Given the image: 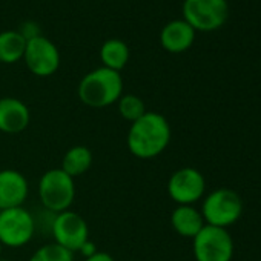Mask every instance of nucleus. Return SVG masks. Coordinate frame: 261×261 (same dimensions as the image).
I'll use <instances>...</instances> for the list:
<instances>
[{"instance_id":"1","label":"nucleus","mask_w":261,"mask_h":261,"mask_svg":"<svg viewBox=\"0 0 261 261\" xmlns=\"http://www.w3.org/2000/svg\"><path fill=\"white\" fill-rule=\"evenodd\" d=\"M172 139V129L165 115L148 111L143 117L130 123L126 136L129 152L140 160H151L163 154Z\"/></svg>"},{"instance_id":"2","label":"nucleus","mask_w":261,"mask_h":261,"mask_svg":"<svg viewBox=\"0 0 261 261\" xmlns=\"http://www.w3.org/2000/svg\"><path fill=\"white\" fill-rule=\"evenodd\" d=\"M77 95L89 108H108L123 95V77L120 72L105 66L95 68L83 75L77 88Z\"/></svg>"},{"instance_id":"3","label":"nucleus","mask_w":261,"mask_h":261,"mask_svg":"<svg viewBox=\"0 0 261 261\" xmlns=\"http://www.w3.org/2000/svg\"><path fill=\"white\" fill-rule=\"evenodd\" d=\"M243 209V198L237 191L218 188L203 197L200 212L206 224L227 229L241 218Z\"/></svg>"},{"instance_id":"4","label":"nucleus","mask_w":261,"mask_h":261,"mask_svg":"<svg viewBox=\"0 0 261 261\" xmlns=\"http://www.w3.org/2000/svg\"><path fill=\"white\" fill-rule=\"evenodd\" d=\"M37 191L42 207L60 214L69 211L75 200V180L60 168H53L42 174Z\"/></svg>"},{"instance_id":"5","label":"nucleus","mask_w":261,"mask_h":261,"mask_svg":"<svg viewBox=\"0 0 261 261\" xmlns=\"http://www.w3.org/2000/svg\"><path fill=\"white\" fill-rule=\"evenodd\" d=\"M235 243L227 229L204 224L192 238V255L195 261H232Z\"/></svg>"},{"instance_id":"6","label":"nucleus","mask_w":261,"mask_h":261,"mask_svg":"<svg viewBox=\"0 0 261 261\" xmlns=\"http://www.w3.org/2000/svg\"><path fill=\"white\" fill-rule=\"evenodd\" d=\"M227 19V0H185L183 2V20L195 31L211 33L220 30Z\"/></svg>"},{"instance_id":"7","label":"nucleus","mask_w":261,"mask_h":261,"mask_svg":"<svg viewBox=\"0 0 261 261\" xmlns=\"http://www.w3.org/2000/svg\"><path fill=\"white\" fill-rule=\"evenodd\" d=\"M34 235V214L25 206L0 211V243L4 247H23L31 243Z\"/></svg>"},{"instance_id":"8","label":"nucleus","mask_w":261,"mask_h":261,"mask_svg":"<svg viewBox=\"0 0 261 261\" xmlns=\"http://www.w3.org/2000/svg\"><path fill=\"white\" fill-rule=\"evenodd\" d=\"M166 191L177 206H194L206 194V178L195 168H180L171 174Z\"/></svg>"},{"instance_id":"9","label":"nucleus","mask_w":261,"mask_h":261,"mask_svg":"<svg viewBox=\"0 0 261 261\" xmlns=\"http://www.w3.org/2000/svg\"><path fill=\"white\" fill-rule=\"evenodd\" d=\"M51 237L54 238V243L75 253L89 240V227L80 214L69 209L56 214Z\"/></svg>"},{"instance_id":"10","label":"nucleus","mask_w":261,"mask_h":261,"mask_svg":"<svg viewBox=\"0 0 261 261\" xmlns=\"http://www.w3.org/2000/svg\"><path fill=\"white\" fill-rule=\"evenodd\" d=\"M23 62L31 74L37 77H51L60 68V51L45 36L27 42Z\"/></svg>"},{"instance_id":"11","label":"nucleus","mask_w":261,"mask_h":261,"mask_svg":"<svg viewBox=\"0 0 261 261\" xmlns=\"http://www.w3.org/2000/svg\"><path fill=\"white\" fill-rule=\"evenodd\" d=\"M28 194L30 183L20 171H0V211L23 206L28 200Z\"/></svg>"},{"instance_id":"12","label":"nucleus","mask_w":261,"mask_h":261,"mask_svg":"<svg viewBox=\"0 0 261 261\" xmlns=\"http://www.w3.org/2000/svg\"><path fill=\"white\" fill-rule=\"evenodd\" d=\"M31 112L27 103L16 97L0 98V133L14 136L30 126Z\"/></svg>"},{"instance_id":"13","label":"nucleus","mask_w":261,"mask_h":261,"mask_svg":"<svg viewBox=\"0 0 261 261\" xmlns=\"http://www.w3.org/2000/svg\"><path fill=\"white\" fill-rule=\"evenodd\" d=\"M195 33L197 31L183 19L172 20L166 23L160 33L162 48L171 54H181L194 45Z\"/></svg>"},{"instance_id":"14","label":"nucleus","mask_w":261,"mask_h":261,"mask_svg":"<svg viewBox=\"0 0 261 261\" xmlns=\"http://www.w3.org/2000/svg\"><path fill=\"white\" fill-rule=\"evenodd\" d=\"M204 224L203 215L195 206H177L171 214V226L183 238L192 240Z\"/></svg>"},{"instance_id":"15","label":"nucleus","mask_w":261,"mask_h":261,"mask_svg":"<svg viewBox=\"0 0 261 261\" xmlns=\"http://www.w3.org/2000/svg\"><path fill=\"white\" fill-rule=\"evenodd\" d=\"M92 160H94L92 152L88 146L75 145L65 152V155L62 159L60 169L65 171L69 177H72L75 180L77 177H82L83 174H86L91 169Z\"/></svg>"},{"instance_id":"16","label":"nucleus","mask_w":261,"mask_h":261,"mask_svg":"<svg viewBox=\"0 0 261 261\" xmlns=\"http://www.w3.org/2000/svg\"><path fill=\"white\" fill-rule=\"evenodd\" d=\"M129 48L120 39H109L100 46L101 66L120 72L129 62Z\"/></svg>"},{"instance_id":"17","label":"nucleus","mask_w":261,"mask_h":261,"mask_svg":"<svg viewBox=\"0 0 261 261\" xmlns=\"http://www.w3.org/2000/svg\"><path fill=\"white\" fill-rule=\"evenodd\" d=\"M27 49V40L19 31H4L0 33V63L13 65L23 60Z\"/></svg>"},{"instance_id":"18","label":"nucleus","mask_w":261,"mask_h":261,"mask_svg":"<svg viewBox=\"0 0 261 261\" xmlns=\"http://www.w3.org/2000/svg\"><path fill=\"white\" fill-rule=\"evenodd\" d=\"M117 111L129 123H134L148 112L145 101L136 94H123L117 101Z\"/></svg>"},{"instance_id":"19","label":"nucleus","mask_w":261,"mask_h":261,"mask_svg":"<svg viewBox=\"0 0 261 261\" xmlns=\"http://www.w3.org/2000/svg\"><path fill=\"white\" fill-rule=\"evenodd\" d=\"M28 261H74V253L53 241L40 246Z\"/></svg>"},{"instance_id":"20","label":"nucleus","mask_w":261,"mask_h":261,"mask_svg":"<svg viewBox=\"0 0 261 261\" xmlns=\"http://www.w3.org/2000/svg\"><path fill=\"white\" fill-rule=\"evenodd\" d=\"M56 214L46 211L42 207V211L34 215V223H36V233L40 232L45 237H51V229H53V223H54Z\"/></svg>"},{"instance_id":"21","label":"nucleus","mask_w":261,"mask_h":261,"mask_svg":"<svg viewBox=\"0 0 261 261\" xmlns=\"http://www.w3.org/2000/svg\"><path fill=\"white\" fill-rule=\"evenodd\" d=\"M19 33L22 34V37H23L27 42H28V40H33V39H36V37H39V36H42V34H40V27H39L36 22H25V23H22Z\"/></svg>"},{"instance_id":"22","label":"nucleus","mask_w":261,"mask_h":261,"mask_svg":"<svg viewBox=\"0 0 261 261\" xmlns=\"http://www.w3.org/2000/svg\"><path fill=\"white\" fill-rule=\"evenodd\" d=\"M85 258H88V256H92L94 253H97L98 250H97V246H95V243H92L91 240H88L82 247H80V250H79Z\"/></svg>"},{"instance_id":"23","label":"nucleus","mask_w":261,"mask_h":261,"mask_svg":"<svg viewBox=\"0 0 261 261\" xmlns=\"http://www.w3.org/2000/svg\"><path fill=\"white\" fill-rule=\"evenodd\" d=\"M83 261H115L114 256L108 252H103V250H98L97 253H94L92 256H88L85 258Z\"/></svg>"},{"instance_id":"24","label":"nucleus","mask_w":261,"mask_h":261,"mask_svg":"<svg viewBox=\"0 0 261 261\" xmlns=\"http://www.w3.org/2000/svg\"><path fill=\"white\" fill-rule=\"evenodd\" d=\"M2 252H4V244L0 243V258H2Z\"/></svg>"},{"instance_id":"25","label":"nucleus","mask_w":261,"mask_h":261,"mask_svg":"<svg viewBox=\"0 0 261 261\" xmlns=\"http://www.w3.org/2000/svg\"><path fill=\"white\" fill-rule=\"evenodd\" d=\"M0 261H11V259H5V258H0Z\"/></svg>"}]
</instances>
